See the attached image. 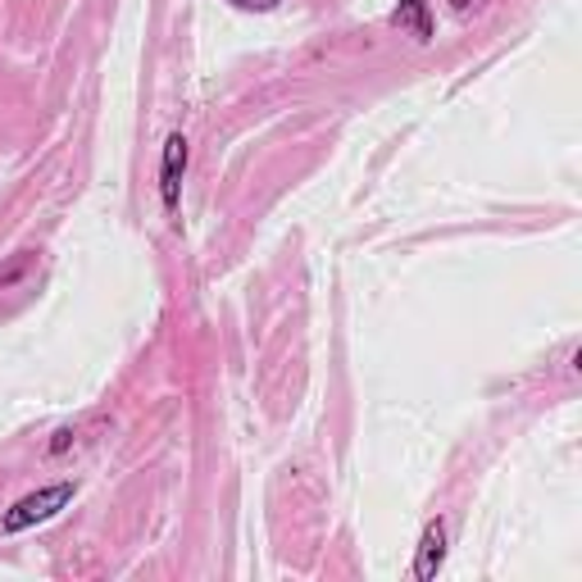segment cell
<instances>
[{"mask_svg": "<svg viewBox=\"0 0 582 582\" xmlns=\"http://www.w3.org/2000/svg\"><path fill=\"white\" fill-rule=\"evenodd\" d=\"M232 5H241V10H273L278 0H232Z\"/></svg>", "mask_w": 582, "mask_h": 582, "instance_id": "277c9868", "label": "cell"}, {"mask_svg": "<svg viewBox=\"0 0 582 582\" xmlns=\"http://www.w3.org/2000/svg\"><path fill=\"white\" fill-rule=\"evenodd\" d=\"M442 546H446V528L442 524H427V533L419 541V564H414L419 578H433L442 569Z\"/></svg>", "mask_w": 582, "mask_h": 582, "instance_id": "7a4b0ae2", "label": "cell"}, {"mask_svg": "<svg viewBox=\"0 0 582 582\" xmlns=\"http://www.w3.org/2000/svg\"><path fill=\"white\" fill-rule=\"evenodd\" d=\"M69 497H73V487L69 482H55V487H42V492H33V497H23L10 514H5V533H23V528H33V524H42V518H50L55 510H65L69 505Z\"/></svg>", "mask_w": 582, "mask_h": 582, "instance_id": "6da1fadb", "label": "cell"}, {"mask_svg": "<svg viewBox=\"0 0 582 582\" xmlns=\"http://www.w3.org/2000/svg\"><path fill=\"white\" fill-rule=\"evenodd\" d=\"M187 164V141L182 137H169V150H164V205L173 209L178 205V169Z\"/></svg>", "mask_w": 582, "mask_h": 582, "instance_id": "3957f363", "label": "cell"}]
</instances>
